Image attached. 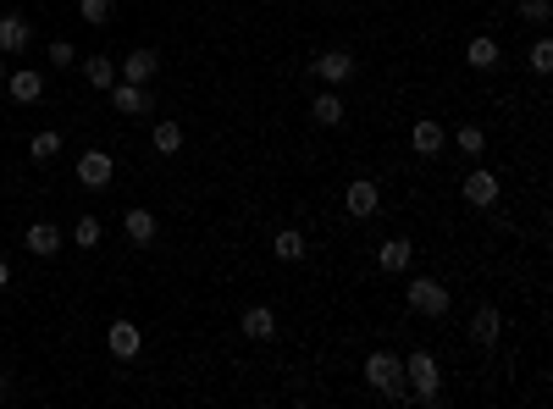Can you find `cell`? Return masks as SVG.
Here are the masks:
<instances>
[{"instance_id":"cell-1","label":"cell","mask_w":553,"mask_h":409,"mask_svg":"<svg viewBox=\"0 0 553 409\" xmlns=\"http://www.w3.org/2000/svg\"><path fill=\"white\" fill-rule=\"evenodd\" d=\"M366 388H371V393H387V398H404V404H410L404 360H399V354H387V349H371V354H366Z\"/></svg>"},{"instance_id":"cell-2","label":"cell","mask_w":553,"mask_h":409,"mask_svg":"<svg viewBox=\"0 0 553 409\" xmlns=\"http://www.w3.org/2000/svg\"><path fill=\"white\" fill-rule=\"evenodd\" d=\"M404 382H410V404H437L443 398V371L427 349L404 354Z\"/></svg>"},{"instance_id":"cell-3","label":"cell","mask_w":553,"mask_h":409,"mask_svg":"<svg viewBox=\"0 0 553 409\" xmlns=\"http://www.w3.org/2000/svg\"><path fill=\"white\" fill-rule=\"evenodd\" d=\"M404 299H410L415 316H432V321H437V316H448V304H454V299H448V288H443L437 277H410V282H404Z\"/></svg>"},{"instance_id":"cell-4","label":"cell","mask_w":553,"mask_h":409,"mask_svg":"<svg viewBox=\"0 0 553 409\" xmlns=\"http://www.w3.org/2000/svg\"><path fill=\"white\" fill-rule=\"evenodd\" d=\"M310 72L327 83V89H343V83L354 78V55H349V50H321V55L310 61Z\"/></svg>"},{"instance_id":"cell-5","label":"cell","mask_w":553,"mask_h":409,"mask_svg":"<svg viewBox=\"0 0 553 409\" xmlns=\"http://www.w3.org/2000/svg\"><path fill=\"white\" fill-rule=\"evenodd\" d=\"M376 205H382V188H376L371 177H354V183L343 188V210L354 216V222H366V216H376Z\"/></svg>"},{"instance_id":"cell-6","label":"cell","mask_w":553,"mask_h":409,"mask_svg":"<svg viewBox=\"0 0 553 409\" xmlns=\"http://www.w3.org/2000/svg\"><path fill=\"white\" fill-rule=\"evenodd\" d=\"M28 45H34V22L22 12H6L0 17V55H22Z\"/></svg>"},{"instance_id":"cell-7","label":"cell","mask_w":553,"mask_h":409,"mask_svg":"<svg viewBox=\"0 0 553 409\" xmlns=\"http://www.w3.org/2000/svg\"><path fill=\"white\" fill-rule=\"evenodd\" d=\"M111 106L122 111V116H144L150 106H155V94H150V83H111Z\"/></svg>"},{"instance_id":"cell-8","label":"cell","mask_w":553,"mask_h":409,"mask_svg":"<svg viewBox=\"0 0 553 409\" xmlns=\"http://www.w3.org/2000/svg\"><path fill=\"white\" fill-rule=\"evenodd\" d=\"M111 177H117V161H111L106 149H83V155H78V183H83V188H106Z\"/></svg>"},{"instance_id":"cell-9","label":"cell","mask_w":553,"mask_h":409,"mask_svg":"<svg viewBox=\"0 0 553 409\" xmlns=\"http://www.w3.org/2000/svg\"><path fill=\"white\" fill-rule=\"evenodd\" d=\"M498 332H504L498 304H476V316H471V343H476V349H493Z\"/></svg>"},{"instance_id":"cell-10","label":"cell","mask_w":553,"mask_h":409,"mask_svg":"<svg viewBox=\"0 0 553 409\" xmlns=\"http://www.w3.org/2000/svg\"><path fill=\"white\" fill-rule=\"evenodd\" d=\"M410 260H415V243H410V238H382V243H376V266H382L387 277L410 271Z\"/></svg>"},{"instance_id":"cell-11","label":"cell","mask_w":553,"mask_h":409,"mask_svg":"<svg viewBox=\"0 0 553 409\" xmlns=\"http://www.w3.org/2000/svg\"><path fill=\"white\" fill-rule=\"evenodd\" d=\"M106 349H111L117 360H139V349H144V332H139L134 321H111V332H106Z\"/></svg>"},{"instance_id":"cell-12","label":"cell","mask_w":553,"mask_h":409,"mask_svg":"<svg viewBox=\"0 0 553 409\" xmlns=\"http://www.w3.org/2000/svg\"><path fill=\"white\" fill-rule=\"evenodd\" d=\"M155 72H160V55L155 50H127L122 55V83H155Z\"/></svg>"},{"instance_id":"cell-13","label":"cell","mask_w":553,"mask_h":409,"mask_svg":"<svg viewBox=\"0 0 553 409\" xmlns=\"http://www.w3.org/2000/svg\"><path fill=\"white\" fill-rule=\"evenodd\" d=\"M22 243H28V255L50 260V255H61V243H67V238H61V227H56V222H34V227L22 233Z\"/></svg>"},{"instance_id":"cell-14","label":"cell","mask_w":553,"mask_h":409,"mask_svg":"<svg viewBox=\"0 0 553 409\" xmlns=\"http://www.w3.org/2000/svg\"><path fill=\"white\" fill-rule=\"evenodd\" d=\"M465 200H471L476 210H493V205H498V177L487 172V166H476V172L465 177Z\"/></svg>"},{"instance_id":"cell-15","label":"cell","mask_w":553,"mask_h":409,"mask_svg":"<svg viewBox=\"0 0 553 409\" xmlns=\"http://www.w3.org/2000/svg\"><path fill=\"white\" fill-rule=\"evenodd\" d=\"M6 94H12L17 106H34L39 94H45V78L34 67H17V72H6Z\"/></svg>"},{"instance_id":"cell-16","label":"cell","mask_w":553,"mask_h":409,"mask_svg":"<svg viewBox=\"0 0 553 409\" xmlns=\"http://www.w3.org/2000/svg\"><path fill=\"white\" fill-rule=\"evenodd\" d=\"M238 327H244L255 343H272V337H277V310H272V304H249Z\"/></svg>"},{"instance_id":"cell-17","label":"cell","mask_w":553,"mask_h":409,"mask_svg":"<svg viewBox=\"0 0 553 409\" xmlns=\"http://www.w3.org/2000/svg\"><path fill=\"white\" fill-rule=\"evenodd\" d=\"M122 233H127V243H134V249H150L155 243V210H127L122 216Z\"/></svg>"},{"instance_id":"cell-18","label":"cell","mask_w":553,"mask_h":409,"mask_svg":"<svg viewBox=\"0 0 553 409\" xmlns=\"http://www.w3.org/2000/svg\"><path fill=\"white\" fill-rule=\"evenodd\" d=\"M410 144H415V155H427V161H432V155H443V144H448V133L437 128V122L427 116V122H415V133H410Z\"/></svg>"},{"instance_id":"cell-19","label":"cell","mask_w":553,"mask_h":409,"mask_svg":"<svg viewBox=\"0 0 553 409\" xmlns=\"http://www.w3.org/2000/svg\"><path fill=\"white\" fill-rule=\"evenodd\" d=\"M310 116L321 122V128H338V122H343V94L338 89H321L315 100H310Z\"/></svg>"},{"instance_id":"cell-20","label":"cell","mask_w":553,"mask_h":409,"mask_svg":"<svg viewBox=\"0 0 553 409\" xmlns=\"http://www.w3.org/2000/svg\"><path fill=\"white\" fill-rule=\"evenodd\" d=\"M465 61H471L476 72H493V67H498V39H493V34H476V39L465 45Z\"/></svg>"},{"instance_id":"cell-21","label":"cell","mask_w":553,"mask_h":409,"mask_svg":"<svg viewBox=\"0 0 553 409\" xmlns=\"http://www.w3.org/2000/svg\"><path fill=\"white\" fill-rule=\"evenodd\" d=\"M272 249H277V260H305V255H310V238H305L299 227H282V233L272 238Z\"/></svg>"},{"instance_id":"cell-22","label":"cell","mask_w":553,"mask_h":409,"mask_svg":"<svg viewBox=\"0 0 553 409\" xmlns=\"http://www.w3.org/2000/svg\"><path fill=\"white\" fill-rule=\"evenodd\" d=\"M83 78H89V89H111L117 83V61L111 55H89L83 61Z\"/></svg>"},{"instance_id":"cell-23","label":"cell","mask_w":553,"mask_h":409,"mask_svg":"<svg viewBox=\"0 0 553 409\" xmlns=\"http://www.w3.org/2000/svg\"><path fill=\"white\" fill-rule=\"evenodd\" d=\"M28 155H34V166H45V161H56V155H61V133H56V128H45V133H34V144H28Z\"/></svg>"},{"instance_id":"cell-24","label":"cell","mask_w":553,"mask_h":409,"mask_svg":"<svg viewBox=\"0 0 553 409\" xmlns=\"http://www.w3.org/2000/svg\"><path fill=\"white\" fill-rule=\"evenodd\" d=\"M150 144H155L160 155H177V149H183V128H177V122H155V133H150Z\"/></svg>"},{"instance_id":"cell-25","label":"cell","mask_w":553,"mask_h":409,"mask_svg":"<svg viewBox=\"0 0 553 409\" xmlns=\"http://www.w3.org/2000/svg\"><path fill=\"white\" fill-rule=\"evenodd\" d=\"M454 144H460V149L471 155V161H481V149H487V133L476 128V122H465V128H460V133H454Z\"/></svg>"},{"instance_id":"cell-26","label":"cell","mask_w":553,"mask_h":409,"mask_svg":"<svg viewBox=\"0 0 553 409\" xmlns=\"http://www.w3.org/2000/svg\"><path fill=\"white\" fill-rule=\"evenodd\" d=\"M78 17H83L89 28H106V22H111V0H78Z\"/></svg>"},{"instance_id":"cell-27","label":"cell","mask_w":553,"mask_h":409,"mask_svg":"<svg viewBox=\"0 0 553 409\" xmlns=\"http://www.w3.org/2000/svg\"><path fill=\"white\" fill-rule=\"evenodd\" d=\"M514 12H520V22L542 28V22H548V12H553V0H514Z\"/></svg>"},{"instance_id":"cell-28","label":"cell","mask_w":553,"mask_h":409,"mask_svg":"<svg viewBox=\"0 0 553 409\" xmlns=\"http://www.w3.org/2000/svg\"><path fill=\"white\" fill-rule=\"evenodd\" d=\"M526 67H531L537 78H548V72H553V45H548V39H537V45H531V55H526Z\"/></svg>"},{"instance_id":"cell-29","label":"cell","mask_w":553,"mask_h":409,"mask_svg":"<svg viewBox=\"0 0 553 409\" xmlns=\"http://www.w3.org/2000/svg\"><path fill=\"white\" fill-rule=\"evenodd\" d=\"M78 249H100V222H94V216H78Z\"/></svg>"},{"instance_id":"cell-30","label":"cell","mask_w":553,"mask_h":409,"mask_svg":"<svg viewBox=\"0 0 553 409\" xmlns=\"http://www.w3.org/2000/svg\"><path fill=\"white\" fill-rule=\"evenodd\" d=\"M45 55H50V67H78V50H73L67 39H50V50H45Z\"/></svg>"},{"instance_id":"cell-31","label":"cell","mask_w":553,"mask_h":409,"mask_svg":"<svg viewBox=\"0 0 553 409\" xmlns=\"http://www.w3.org/2000/svg\"><path fill=\"white\" fill-rule=\"evenodd\" d=\"M0 288H12V266H6V255H0Z\"/></svg>"},{"instance_id":"cell-32","label":"cell","mask_w":553,"mask_h":409,"mask_svg":"<svg viewBox=\"0 0 553 409\" xmlns=\"http://www.w3.org/2000/svg\"><path fill=\"white\" fill-rule=\"evenodd\" d=\"M0 398H6V371H0Z\"/></svg>"},{"instance_id":"cell-33","label":"cell","mask_w":553,"mask_h":409,"mask_svg":"<svg viewBox=\"0 0 553 409\" xmlns=\"http://www.w3.org/2000/svg\"><path fill=\"white\" fill-rule=\"evenodd\" d=\"M0 83H6V61H0Z\"/></svg>"}]
</instances>
